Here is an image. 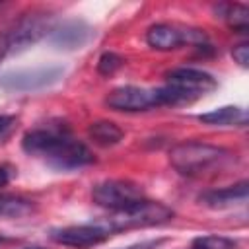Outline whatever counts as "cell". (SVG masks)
I'll list each match as a JSON object with an SVG mask.
<instances>
[{
  "instance_id": "5bb4252c",
  "label": "cell",
  "mask_w": 249,
  "mask_h": 249,
  "mask_svg": "<svg viewBox=\"0 0 249 249\" xmlns=\"http://www.w3.org/2000/svg\"><path fill=\"white\" fill-rule=\"evenodd\" d=\"M88 136L101 148H113L124 138V132L113 121H95L88 126Z\"/></svg>"
},
{
  "instance_id": "e0dca14e",
  "label": "cell",
  "mask_w": 249,
  "mask_h": 249,
  "mask_svg": "<svg viewBox=\"0 0 249 249\" xmlns=\"http://www.w3.org/2000/svg\"><path fill=\"white\" fill-rule=\"evenodd\" d=\"M189 249H237V243L224 235H200L191 241Z\"/></svg>"
},
{
  "instance_id": "4fadbf2b",
  "label": "cell",
  "mask_w": 249,
  "mask_h": 249,
  "mask_svg": "<svg viewBox=\"0 0 249 249\" xmlns=\"http://www.w3.org/2000/svg\"><path fill=\"white\" fill-rule=\"evenodd\" d=\"M200 123L204 124H212V126H245L247 124V113L241 107L235 105H226V107H218L210 113H202L196 117Z\"/></svg>"
},
{
  "instance_id": "603a6c76",
  "label": "cell",
  "mask_w": 249,
  "mask_h": 249,
  "mask_svg": "<svg viewBox=\"0 0 249 249\" xmlns=\"http://www.w3.org/2000/svg\"><path fill=\"white\" fill-rule=\"evenodd\" d=\"M160 245V241H142V243H136V245H130L126 249H156Z\"/></svg>"
},
{
  "instance_id": "8992f818",
  "label": "cell",
  "mask_w": 249,
  "mask_h": 249,
  "mask_svg": "<svg viewBox=\"0 0 249 249\" xmlns=\"http://www.w3.org/2000/svg\"><path fill=\"white\" fill-rule=\"evenodd\" d=\"M146 43L156 51H173L181 45L206 47L208 37L202 29L177 23H156L146 31Z\"/></svg>"
},
{
  "instance_id": "7c38bea8",
  "label": "cell",
  "mask_w": 249,
  "mask_h": 249,
  "mask_svg": "<svg viewBox=\"0 0 249 249\" xmlns=\"http://www.w3.org/2000/svg\"><path fill=\"white\" fill-rule=\"evenodd\" d=\"M247 195H249V183L247 181H239V183L224 187V189L206 191V193H202L198 196V200L208 208H230L233 204L245 202Z\"/></svg>"
},
{
  "instance_id": "6da1fadb",
  "label": "cell",
  "mask_w": 249,
  "mask_h": 249,
  "mask_svg": "<svg viewBox=\"0 0 249 249\" xmlns=\"http://www.w3.org/2000/svg\"><path fill=\"white\" fill-rule=\"evenodd\" d=\"M25 154L45 160L56 169H80L95 161L93 152L70 134L66 126H47L27 130L21 138Z\"/></svg>"
},
{
  "instance_id": "52a82bcc",
  "label": "cell",
  "mask_w": 249,
  "mask_h": 249,
  "mask_svg": "<svg viewBox=\"0 0 249 249\" xmlns=\"http://www.w3.org/2000/svg\"><path fill=\"white\" fill-rule=\"evenodd\" d=\"M53 18L49 12L41 10H31L23 14L19 19L14 21L10 29H6L8 39H10V53L23 51L25 47L37 43L41 37L49 35L53 29Z\"/></svg>"
},
{
  "instance_id": "7402d4cb",
  "label": "cell",
  "mask_w": 249,
  "mask_h": 249,
  "mask_svg": "<svg viewBox=\"0 0 249 249\" xmlns=\"http://www.w3.org/2000/svg\"><path fill=\"white\" fill-rule=\"evenodd\" d=\"M10 53V39L6 31H0V60Z\"/></svg>"
},
{
  "instance_id": "8fae6325",
  "label": "cell",
  "mask_w": 249,
  "mask_h": 249,
  "mask_svg": "<svg viewBox=\"0 0 249 249\" xmlns=\"http://www.w3.org/2000/svg\"><path fill=\"white\" fill-rule=\"evenodd\" d=\"M51 45L62 51H76L82 49L89 43V39L93 37V29L88 21L78 19V18H70V19H62L60 23L53 25L51 33L47 35Z\"/></svg>"
},
{
  "instance_id": "9c48e42d",
  "label": "cell",
  "mask_w": 249,
  "mask_h": 249,
  "mask_svg": "<svg viewBox=\"0 0 249 249\" xmlns=\"http://www.w3.org/2000/svg\"><path fill=\"white\" fill-rule=\"evenodd\" d=\"M165 78H167V86L175 88L177 91L187 95L191 101H195L196 97L210 93L218 88V82L212 74L198 70V68H191V66L173 68L165 74Z\"/></svg>"
},
{
  "instance_id": "d6986e66",
  "label": "cell",
  "mask_w": 249,
  "mask_h": 249,
  "mask_svg": "<svg viewBox=\"0 0 249 249\" xmlns=\"http://www.w3.org/2000/svg\"><path fill=\"white\" fill-rule=\"evenodd\" d=\"M231 56L233 60L241 66V68H247L249 66V45L247 43H239L231 49Z\"/></svg>"
},
{
  "instance_id": "ffe728a7",
  "label": "cell",
  "mask_w": 249,
  "mask_h": 249,
  "mask_svg": "<svg viewBox=\"0 0 249 249\" xmlns=\"http://www.w3.org/2000/svg\"><path fill=\"white\" fill-rule=\"evenodd\" d=\"M14 124H16V117H12V115H0V138L6 136L12 130Z\"/></svg>"
},
{
  "instance_id": "277c9868",
  "label": "cell",
  "mask_w": 249,
  "mask_h": 249,
  "mask_svg": "<svg viewBox=\"0 0 249 249\" xmlns=\"http://www.w3.org/2000/svg\"><path fill=\"white\" fill-rule=\"evenodd\" d=\"M64 74V68L58 64H41L33 68L10 70L0 76V88L8 91H37L56 84Z\"/></svg>"
},
{
  "instance_id": "44dd1931",
  "label": "cell",
  "mask_w": 249,
  "mask_h": 249,
  "mask_svg": "<svg viewBox=\"0 0 249 249\" xmlns=\"http://www.w3.org/2000/svg\"><path fill=\"white\" fill-rule=\"evenodd\" d=\"M12 175H14V167L8 163H0V189L12 181Z\"/></svg>"
},
{
  "instance_id": "7a4b0ae2",
  "label": "cell",
  "mask_w": 249,
  "mask_h": 249,
  "mask_svg": "<svg viewBox=\"0 0 249 249\" xmlns=\"http://www.w3.org/2000/svg\"><path fill=\"white\" fill-rule=\"evenodd\" d=\"M233 161H235V154H231L230 150L198 140H187L175 144L169 152L171 167L179 175L195 177V179L226 171Z\"/></svg>"
},
{
  "instance_id": "2e32d148",
  "label": "cell",
  "mask_w": 249,
  "mask_h": 249,
  "mask_svg": "<svg viewBox=\"0 0 249 249\" xmlns=\"http://www.w3.org/2000/svg\"><path fill=\"white\" fill-rule=\"evenodd\" d=\"M35 210V202L21 195L0 193V218H23Z\"/></svg>"
},
{
  "instance_id": "30bf717a",
  "label": "cell",
  "mask_w": 249,
  "mask_h": 249,
  "mask_svg": "<svg viewBox=\"0 0 249 249\" xmlns=\"http://www.w3.org/2000/svg\"><path fill=\"white\" fill-rule=\"evenodd\" d=\"M51 239L54 243L66 245V247H93L103 243L105 239L111 237V231L105 230L99 222L97 224H80V226H66V228H56L51 233Z\"/></svg>"
},
{
  "instance_id": "ac0fdd59",
  "label": "cell",
  "mask_w": 249,
  "mask_h": 249,
  "mask_svg": "<svg viewBox=\"0 0 249 249\" xmlns=\"http://www.w3.org/2000/svg\"><path fill=\"white\" fill-rule=\"evenodd\" d=\"M123 64H124V58H123L121 54H117V53H113V51H105V53L99 56V60H97V72H99L101 76H111V74H115Z\"/></svg>"
},
{
  "instance_id": "cb8c5ba5",
  "label": "cell",
  "mask_w": 249,
  "mask_h": 249,
  "mask_svg": "<svg viewBox=\"0 0 249 249\" xmlns=\"http://www.w3.org/2000/svg\"><path fill=\"white\" fill-rule=\"evenodd\" d=\"M25 249H45V247H25Z\"/></svg>"
},
{
  "instance_id": "3957f363",
  "label": "cell",
  "mask_w": 249,
  "mask_h": 249,
  "mask_svg": "<svg viewBox=\"0 0 249 249\" xmlns=\"http://www.w3.org/2000/svg\"><path fill=\"white\" fill-rule=\"evenodd\" d=\"M173 216H175V212L169 206H165L163 202L142 198V200H138L130 206L109 212V216L99 224L113 233V231H123V230L160 226V224H165V222L173 220Z\"/></svg>"
},
{
  "instance_id": "5b68a950",
  "label": "cell",
  "mask_w": 249,
  "mask_h": 249,
  "mask_svg": "<svg viewBox=\"0 0 249 249\" xmlns=\"http://www.w3.org/2000/svg\"><path fill=\"white\" fill-rule=\"evenodd\" d=\"M105 105L113 111H123V113H138V111H148L156 107H163V91L161 88H138V86H123L115 88L113 91L107 93Z\"/></svg>"
},
{
  "instance_id": "9a60e30c",
  "label": "cell",
  "mask_w": 249,
  "mask_h": 249,
  "mask_svg": "<svg viewBox=\"0 0 249 249\" xmlns=\"http://www.w3.org/2000/svg\"><path fill=\"white\" fill-rule=\"evenodd\" d=\"M216 18L224 19L235 33H247L249 29V8L243 4H218L214 6Z\"/></svg>"
},
{
  "instance_id": "ba28073f",
  "label": "cell",
  "mask_w": 249,
  "mask_h": 249,
  "mask_svg": "<svg viewBox=\"0 0 249 249\" xmlns=\"http://www.w3.org/2000/svg\"><path fill=\"white\" fill-rule=\"evenodd\" d=\"M91 198L97 206L107 208L109 212L121 210L124 206H130L142 198H146L140 185L124 179H107L97 183L91 189Z\"/></svg>"
}]
</instances>
